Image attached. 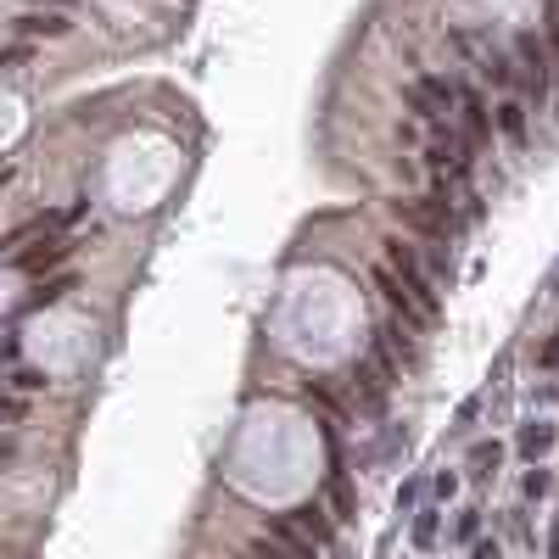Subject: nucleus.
Segmentation results:
<instances>
[{
    "instance_id": "f257e3e1",
    "label": "nucleus",
    "mask_w": 559,
    "mask_h": 559,
    "mask_svg": "<svg viewBox=\"0 0 559 559\" xmlns=\"http://www.w3.org/2000/svg\"><path fill=\"white\" fill-rule=\"evenodd\" d=\"M391 218H398L403 230H414V235L437 241V246H453L459 230H464L459 201H437V196H398L391 201Z\"/></svg>"
},
{
    "instance_id": "f03ea898",
    "label": "nucleus",
    "mask_w": 559,
    "mask_h": 559,
    "mask_svg": "<svg viewBox=\"0 0 559 559\" xmlns=\"http://www.w3.org/2000/svg\"><path fill=\"white\" fill-rule=\"evenodd\" d=\"M386 268L398 275V285L408 292V302L420 308V319L437 325V319H442V292L431 285V275L420 268V252H414L408 241H386Z\"/></svg>"
},
{
    "instance_id": "7ed1b4c3",
    "label": "nucleus",
    "mask_w": 559,
    "mask_h": 559,
    "mask_svg": "<svg viewBox=\"0 0 559 559\" xmlns=\"http://www.w3.org/2000/svg\"><path fill=\"white\" fill-rule=\"evenodd\" d=\"M514 68H526V95H531V112H543V107H548V95H554V62H548L543 34H531V29L514 34Z\"/></svg>"
},
{
    "instance_id": "20e7f679",
    "label": "nucleus",
    "mask_w": 559,
    "mask_h": 559,
    "mask_svg": "<svg viewBox=\"0 0 559 559\" xmlns=\"http://www.w3.org/2000/svg\"><path fill=\"white\" fill-rule=\"evenodd\" d=\"M425 162H431L442 179H464V174L475 169V152H470V140L453 129L448 118H437V123H431V140H425Z\"/></svg>"
},
{
    "instance_id": "39448f33",
    "label": "nucleus",
    "mask_w": 559,
    "mask_h": 559,
    "mask_svg": "<svg viewBox=\"0 0 559 559\" xmlns=\"http://www.w3.org/2000/svg\"><path fill=\"white\" fill-rule=\"evenodd\" d=\"M453 129H459L464 140H470V152H481V146H492V112H487V101H481V90L475 85H453Z\"/></svg>"
},
{
    "instance_id": "423d86ee",
    "label": "nucleus",
    "mask_w": 559,
    "mask_h": 559,
    "mask_svg": "<svg viewBox=\"0 0 559 559\" xmlns=\"http://www.w3.org/2000/svg\"><path fill=\"white\" fill-rule=\"evenodd\" d=\"M347 391H353V403H358L364 414H386V391H391V381L381 375L375 364H353V369H347Z\"/></svg>"
},
{
    "instance_id": "0eeeda50",
    "label": "nucleus",
    "mask_w": 559,
    "mask_h": 559,
    "mask_svg": "<svg viewBox=\"0 0 559 559\" xmlns=\"http://www.w3.org/2000/svg\"><path fill=\"white\" fill-rule=\"evenodd\" d=\"M475 73H481L487 78V85L492 90H514V78H521V73H514V51H504V45H492V39H487V51L481 56H475Z\"/></svg>"
},
{
    "instance_id": "6e6552de",
    "label": "nucleus",
    "mask_w": 559,
    "mask_h": 559,
    "mask_svg": "<svg viewBox=\"0 0 559 559\" xmlns=\"http://www.w3.org/2000/svg\"><path fill=\"white\" fill-rule=\"evenodd\" d=\"M263 537H268V543H280L292 559H314V543H308V531L292 521V514H268V521H263Z\"/></svg>"
},
{
    "instance_id": "1a4fd4ad",
    "label": "nucleus",
    "mask_w": 559,
    "mask_h": 559,
    "mask_svg": "<svg viewBox=\"0 0 559 559\" xmlns=\"http://www.w3.org/2000/svg\"><path fill=\"white\" fill-rule=\"evenodd\" d=\"M492 123H498V135L509 140L514 152H521L526 140H531V112H526V107H521L514 95H504V101H498V112H492Z\"/></svg>"
},
{
    "instance_id": "9d476101",
    "label": "nucleus",
    "mask_w": 559,
    "mask_h": 559,
    "mask_svg": "<svg viewBox=\"0 0 559 559\" xmlns=\"http://www.w3.org/2000/svg\"><path fill=\"white\" fill-rule=\"evenodd\" d=\"M12 29L23 34V39H62V34H68L73 23H68L62 12H23V17H17Z\"/></svg>"
},
{
    "instance_id": "9b49d317",
    "label": "nucleus",
    "mask_w": 559,
    "mask_h": 559,
    "mask_svg": "<svg viewBox=\"0 0 559 559\" xmlns=\"http://www.w3.org/2000/svg\"><path fill=\"white\" fill-rule=\"evenodd\" d=\"M292 521L308 531V543H314V548H330V543H336V526H330V514H325L319 504H297Z\"/></svg>"
},
{
    "instance_id": "f8f14e48",
    "label": "nucleus",
    "mask_w": 559,
    "mask_h": 559,
    "mask_svg": "<svg viewBox=\"0 0 559 559\" xmlns=\"http://www.w3.org/2000/svg\"><path fill=\"white\" fill-rule=\"evenodd\" d=\"M68 252H73L68 241H45L39 252H23V258H17V268H23V275H45V268H56V263L68 258Z\"/></svg>"
},
{
    "instance_id": "ddd939ff",
    "label": "nucleus",
    "mask_w": 559,
    "mask_h": 559,
    "mask_svg": "<svg viewBox=\"0 0 559 559\" xmlns=\"http://www.w3.org/2000/svg\"><path fill=\"white\" fill-rule=\"evenodd\" d=\"M369 358H375V369L386 381H403V358H398V347L386 341V330H375V336H369Z\"/></svg>"
},
{
    "instance_id": "4468645a",
    "label": "nucleus",
    "mask_w": 559,
    "mask_h": 559,
    "mask_svg": "<svg viewBox=\"0 0 559 559\" xmlns=\"http://www.w3.org/2000/svg\"><path fill=\"white\" fill-rule=\"evenodd\" d=\"M514 448H521L526 459L537 464V459H543V453L554 448V425H521V442H514Z\"/></svg>"
},
{
    "instance_id": "2eb2a0df",
    "label": "nucleus",
    "mask_w": 559,
    "mask_h": 559,
    "mask_svg": "<svg viewBox=\"0 0 559 559\" xmlns=\"http://www.w3.org/2000/svg\"><path fill=\"white\" fill-rule=\"evenodd\" d=\"M437 531H442V514L437 509H420V514H414V548H437Z\"/></svg>"
},
{
    "instance_id": "dca6fc26",
    "label": "nucleus",
    "mask_w": 559,
    "mask_h": 559,
    "mask_svg": "<svg viewBox=\"0 0 559 559\" xmlns=\"http://www.w3.org/2000/svg\"><path fill=\"white\" fill-rule=\"evenodd\" d=\"M73 275H56V280H45V285H34V297H29V308H51V302H62V297H68L73 292Z\"/></svg>"
},
{
    "instance_id": "f3484780",
    "label": "nucleus",
    "mask_w": 559,
    "mask_h": 559,
    "mask_svg": "<svg viewBox=\"0 0 559 559\" xmlns=\"http://www.w3.org/2000/svg\"><path fill=\"white\" fill-rule=\"evenodd\" d=\"M403 107H408L414 118H425V123H437V118H442L437 107H431V95L420 90V78H408V85H403Z\"/></svg>"
},
{
    "instance_id": "a211bd4d",
    "label": "nucleus",
    "mask_w": 559,
    "mask_h": 559,
    "mask_svg": "<svg viewBox=\"0 0 559 559\" xmlns=\"http://www.w3.org/2000/svg\"><path fill=\"white\" fill-rule=\"evenodd\" d=\"M420 90L431 95V107H437V112L448 118V107H453V78H442V73H425V78H420Z\"/></svg>"
},
{
    "instance_id": "6ab92c4d",
    "label": "nucleus",
    "mask_w": 559,
    "mask_h": 559,
    "mask_svg": "<svg viewBox=\"0 0 559 559\" xmlns=\"http://www.w3.org/2000/svg\"><path fill=\"white\" fill-rule=\"evenodd\" d=\"M420 268H425V275H431V280H442V285H453V252H448V246H431V258H425Z\"/></svg>"
},
{
    "instance_id": "aec40b11",
    "label": "nucleus",
    "mask_w": 559,
    "mask_h": 559,
    "mask_svg": "<svg viewBox=\"0 0 559 559\" xmlns=\"http://www.w3.org/2000/svg\"><path fill=\"white\" fill-rule=\"evenodd\" d=\"M498 459H504V448H498V442H475V448H470L475 475H492V470H498Z\"/></svg>"
},
{
    "instance_id": "412c9836",
    "label": "nucleus",
    "mask_w": 559,
    "mask_h": 559,
    "mask_svg": "<svg viewBox=\"0 0 559 559\" xmlns=\"http://www.w3.org/2000/svg\"><path fill=\"white\" fill-rule=\"evenodd\" d=\"M330 498H336V521H353V487L341 481V470L330 475Z\"/></svg>"
},
{
    "instance_id": "4be33fe9",
    "label": "nucleus",
    "mask_w": 559,
    "mask_h": 559,
    "mask_svg": "<svg viewBox=\"0 0 559 559\" xmlns=\"http://www.w3.org/2000/svg\"><path fill=\"white\" fill-rule=\"evenodd\" d=\"M475 537H481V509H464L453 521V543H475Z\"/></svg>"
},
{
    "instance_id": "5701e85b",
    "label": "nucleus",
    "mask_w": 559,
    "mask_h": 559,
    "mask_svg": "<svg viewBox=\"0 0 559 559\" xmlns=\"http://www.w3.org/2000/svg\"><path fill=\"white\" fill-rule=\"evenodd\" d=\"M554 492V475L548 470H526V498H548Z\"/></svg>"
},
{
    "instance_id": "b1692460",
    "label": "nucleus",
    "mask_w": 559,
    "mask_h": 559,
    "mask_svg": "<svg viewBox=\"0 0 559 559\" xmlns=\"http://www.w3.org/2000/svg\"><path fill=\"white\" fill-rule=\"evenodd\" d=\"M246 559H292V554H285L280 543H268V537H258V543L246 548Z\"/></svg>"
},
{
    "instance_id": "393cba45",
    "label": "nucleus",
    "mask_w": 559,
    "mask_h": 559,
    "mask_svg": "<svg viewBox=\"0 0 559 559\" xmlns=\"http://www.w3.org/2000/svg\"><path fill=\"white\" fill-rule=\"evenodd\" d=\"M12 386H23V391H39V386H45V375H39V369H17V375H12Z\"/></svg>"
},
{
    "instance_id": "a878e982",
    "label": "nucleus",
    "mask_w": 559,
    "mask_h": 559,
    "mask_svg": "<svg viewBox=\"0 0 559 559\" xmlns=\"http://www.w3.org/2000/svg\"><path fill=\"white\" fill-rule=\"evenodd\" d=\"M475 420H481V398H470V403H464V408H459V431H470V425H475Z\"/></svg>"
},
{
    "instance_id": "bb28decb",
    "label": "nucleus",
    "mask_w": 559,
    "mask_h": 559,
    "mask_svg": "<svg viewBox=\"0 0 559 559\" xmlns=\"http://www.w3.org/2000/svg\"><path fill=\"white\" fill-rule=\"evenodd\" d=\"M414 504H420V481H403L398 487V509H414Z\"/></svg>"
},
{
    "instance_id": "cd10ccee",
    "label": "nucleus",
    "mask_w": 559,
    "mask_h": 559,
    "mask_svg": "<svg viewBox=\"0 0 559 559\" xmlns=\"http://www.w3.org/2000/svg\"><path fill=\"white\" fill-rule=\"evenodd\" d=\"M453 492H459V475L442 470V475H437V498H453Z\"/></svg>"
},
{
    "instance_id": "c85d7f7f",
    "label": "nucleus",
    "mask_w": 559,
    "mask_h": 559,
    "mask_svg": "<svg viewBox=\"0 0 559 559\" xmlns=\"http://www.w3.org/2000/svg\"><path fill=\"white\" fill-rule=\"evenodd\" d=\"M34 51L29 45H12V51H0V68H17V62H29Z\"/></svg>"
},
{
    "instance_id": "c756f323",
    "label": "nucleus",
    "mask_w": 559,
    "mask_h": 559,
    "mask_svg": "<svg viewBox=\"0 0 559 559\" xmlns=\"http://www.w3.org/2000/svg\"><path fill=\"white\" fill-rule=\"evenodd\" d=\"M470 559H504L498 543H470Z\"/></svg>"
},
{
    "instance_id": "7c9ffc66",
    "label": "nucleus",
    "mask_w": 559,
    "mask_h": 559,
    "mask_svg": "<svg viewBox=\"0 0 559 559\" xmlns=\"http://www.w3.org/2000/svg\"><path fill=\"white\" fill-rule=\"evenodd\" d=\"M537 364H543V369H559V336L543 347V358H537Z\"/></svg>"
},
{
    "instance_id": "2f4dec72",
    "label": "nucleus",
    "mask_w": 559,
    "mask_h": 559,
    "mask_svg": "<svg viewBox=\"0 0 559 559\" xmlns=\"http://www.w3.org/2000/svg\"><path fill=\"white\" fill-rule=\"evenodd\" d=\"M34 6H45V12H73L78 0H34Z\"/></svg>"
},
{
    "instance_id": "473e14b6",
    "label": "nucleus",
    "mask_w": 559,
    "mask_h": 559,
    "mask_svg": "<svg viewBox=\"0 0 559 559\" xmlns=\"http://www.w3.org/2000/svg\"><path fill=\"white\" fill-rule=\"evenodd\" d=\"M548 559H559V521H554V531H548Z\"/></svg>"
},
{
    "instance_id": "72a5a7b5",
    "label": "nucleus",
    "mask_w": 559,
    "mask_h": 559,
    "mask_svg": "<svg viewBox=\"0 0 559 559\" xmlns=\"http://www.w3.org/2000/svg\"><path fill=\"white\" fill-rule=\"evenodd\" d=\"M12 459H17V448H12V442H0V464H12Z\"/></svg>"
}]
</instances>
